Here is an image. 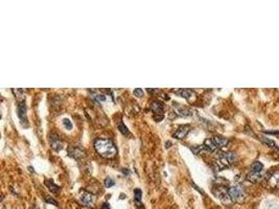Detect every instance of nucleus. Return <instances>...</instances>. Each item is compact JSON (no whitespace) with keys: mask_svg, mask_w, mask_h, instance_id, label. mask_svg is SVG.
<instances>
[{"mask_svg":"<svg viewBox=\"0 0 279 209\" xmlns=\"http://www.w3.org/2000/svg\"><path fill=\"white\" fill-rule=\"evenodd\" d=\"M26 110L27 109H26V104L24 101L19 103V104H18V116L22 121L26 118Z\"/></svg>","mask_w":279,"mask_h":209,"instance_id":"nucleus-12","label":"nucleus"},{"mask_svg":"<svg viewBox=\"0 0 279 209\" xmlns=\"http://www.w3.org/2000/svg\"><path fill=\"white\" fill-rule=\"evenodd\" d=\"M45 201H46L47 203H49V204L58 206V202H56V200H53L52 198H49V197H45Z\"/></svg>","mask_w":279,"mask_h":209,"instance_id":"nucleus-27","label":"nucleus"},{"mask_svg":"<svg viewBox=\"0 0 279 209\" xmlns=\"http://www.w3.org/2000/svg\"><path fill=\"white\" fill-rule=\"evenodd\" d=\"M174 92H176L177 94H179V95H181L182 97H184L185 100H190L191 98H193V96L194 95V93L191 90H189V89H181V90H179V91H174Z\"/></svg>","mask_w":279,"mask_h":209,"instance_id":"nucleus-14","label":"nucleus"},{"mask_svg":"<svg viewBox=\"0 0 279 209\" xmlns=\"http://www.w3.org/2000/svg\"><path fill=\"white\" fill-rule=\"evenodd\" d=\"M13 93L20 103L24 101V90H22V89H13Z\"/></svg>","mask_w":279,"mask_h":209,"instance_id":"nucleus-19","label":"nucleus"},{"mask_svg":"<svg viewBox=\"0 0 279 209\" xmlns=\"http://www.w3.org/2000/svg\"><path fill=\"white\" fill-rule=\"evenodd\" d=\"M94 201H95V198H94V196H93L92 193L83 192L82 196H81V202H82L84 205L89 206V207L93 206V204H94Z\"/></svg>","mask_w":279,"mask_h":209,"instance_id":"nucleus-7","label":"nucleus"},{"mask_svg":"<svg viewBox=\"0 0 279 209\" xmlns=\"http://www.w3.org/2000/svg\"><path fill=\"white\" fill-rule=\"evenodd\" d=\"M262 141L263 142V143H266L267 145L268 146H270V148H276V143L273 141L272 139H270V138H267V137H265V136H262Z\"/></svg>","mask_w":279,"mask_h":209,"instance_id":"nucleus-22","label":"nucleus"},{"mask_svg":"<svg viewBox=\"0 0 279 209\" xmlns=\"http://www.w3.org/2000/svg\"><path fill=\"white\" fill-rule=\"evenodd\" d=\"M45 184H46V186L49 188V190L51 192L58 193L60 192V187L56 184L53 183L51 180H45Z\"/></svg>","mask_w":279,"mask_h":209,"instance_id":"nucleus-17","label":"nucleus"},{"mask_svg":"<svg viewBox=\"0 0 279 209\" xmlns=\"http://www.w3.org/2000/svg\"><path fill=\"white\" fill-rule=\"evenodd\" d=\"M203 145H204V148H205V150L210 151V152L217 151V148H218V146L215 145V143L213 142V140L210 139V138L206 139L205 141H204V144Z\"/></svg>","mask_w":279,"mask_h":209,"instance_id":"nucleus-15","label":"nucleus"},{"mask_svg":"<svg viewBox=\"0 0 279 209\" xmlns=\"http://www.w3.org/2000/svg\"><path fill=\"white\" fill-rule=\"evenodd\" d=\"M133 93H134L135 96H137V97H142L143 96V90L141 88H136L133 91Z\"/></svg>","mask_w":279,"mask_h":209,"instance_id":"nucleus-26","label":"nucleus"},{"mask_svg":"<svg viewBox=\"0 0 279 209\" xmlns=\"http://www.w3.org/2000/svg\"><path fill=\"white\" fill-rule=\"evenodd\" d=\"M122 173H124V174L129 175V174H130V171H129V169H122Z\"/></svg>","mask_w":279,"mask_h":209,"instance_id":"nucleus-31","label":"nucleus"},{"mask_svg":"<svg viewBox=\"0 0 279 209\" xmlns=\"http://www.w3.org/2000/svg\"><path fill=\"white\" fill-rule=\"evenodd\" d=\"M263 179V175L262 172L260 173H255V172H251L250 174L247 176V180H249L250 182H253V183H257V182H260Z\"/></svg>","mask_w":279,"mask_h":209,"instance_id":"nucleus-10","label":"nucleus"},{"mask_svg":"<svg viewBox=\"0 0 279 209\" xmlns=\"http://www.w3.org/2000/svg\"><path fill=\"white\" fill-rule=\"evenodd\" d=\"M190 131V125L189 124H183L177 129V131L173 134V137H175L177 139H183L187 136V134Z\"/></svg>","mask_w":279,"mask_h":209,"instance_id":"nucleus-4","label":"nucleus"},{"mask_svg":"<svg viewBox=\"0 0 279 209\" xmlns=\"http://www.w3.org/2000/svg\"><path fill=\"white\" fill-rule=\"evenodd\" d=\"M193 186L194 188H196V189L198 190V192H202V193H203V190H201V189H200V188H199V187H198V186H197V185H196V184H194V183H193Z\"/></svg>","mask_w":279,"mask_h":209,"instance_id":"nucleus-30","label":"nucleus"},{"mask_svg":"<svg viewBox=\"0 0 279 209\" xmlns=\"http://www.w3.org/2000/svg\"><path fill=\"white\" fill-rule=\"evenodd\" d=\"M218 157L220 159L221 162L224 165H228V164H232L236 160V156L233 152H218Z\"/></svg>","mask_w":279,"mask_h":209,"instance_id":"nucleus-3","label":"nucleus"},{"mask_svg":"<svg viewBox=\"0 0 279 209\" xmlns=\"http://www.w3.org/2000/svg\"><path fill=\"white\" fill-rule=\"evenodd\" d=\"M165 145H166V148H170V145H172V142H170V141H166Z\"/></svg>","mask_w":279,"mask_h":209,"instance_id":"nucleus-32","label":"nucleus"},{"mask_svg":"<svg viewBox=\"0 0 279 209\" xmlns=\"http://www.w3.org/2000/svg\"><path fill=\"white\" fill-rule=\"evenodd\" d=\"M229 197L230 200L234 203H241L245 199V192L242 185L235 184L229 188Z\"/></svg>","mask_w":279,"mask_h":209,"instance_id":"nucleus-2","label":"nucleus"},{"mask_svg":"<svg viewBox=\"0 0 279 209\" xmlns=\"http://www.w3.org/2000/svg\"><path fill=\"white\" fill-rule=\"evenodd\" d=\"M163 118H164V115H163V114L160 115V116H158V115H155V116H154V119H155L156 121H161Z\"/></svg>","mask_w":279,"mask_h":209,"instance_id":"nucleus-28","label":"nucleus"},{"mask_svg":"<svg viewBox=\"0 0 279 209\" xmlns=\"http://www.w3.org/2000/svg\"><path fill=\"white\" fill-rule=\"evenodd\" d=\"M93 100H97V101H105L106 100V96L104 94H100V93H93L92 94Z\"/></svg>","mask_w":279,"mask_h":209,"instance_id":"nucleus-23","label":"nucleus"},{"mask_svg":"<svg viewBox=\"0 0 279 209\" xmlns=\"http://www.w3.org/2000/svg\"><path fill=\"white\" fill-rule=\"evenodd\" d=\"M94 148L101 157L104 158H114L117 154V148L112 140L97 138L94 141Z\"/></svg>","mask_w":279,"mask_h":209,"instance_id":"nucleus-1","label":"nucleus"},{"mask_svg":"<svg viewBox=\"0 0 279 209\" xmlns=\"http://www.w3.org/2000/svg\"><path fill=\"white\" fill-rule=\"evenodd\" d=\"M269 184L272 187H279V172H275L268 179Z\"/></svg>","mask_w":279,"mask_h":209,"instance_id":"nucleus-13","label":"nucleus"},{"mask_svg":"<svg viewBox=\"0 0 279 209\" xmlns=\"http://www.w3.org/2000/svg\"><path fill=\"white\" fill-rule=\"evenodd\" d=\"M213 193L215 197L218 199H221L222 201H226L227 199H230L229 197V190L227 189L225 186H218L213 189Z\"/></svg>","mask_w":279,"mask_h":209,"instance_id":"nucleus-5","label":"nucleus"},{"mask_svg":"<svg viewBox=\"0 0 279 209\" xmlns=\"http://www.w3.org/2000/svg\"><path fill=\"white\" fill-rule=\"evenodd\" d=\"M101 209H110V204L109 203H104L101 206Z\"/></svg>","mask_w":279,"mask_h":209,"instance_id":"nucleus-29","label":"nucleus"},{"mask_svg":"<svg viewBox=\"0 0 279 209\" xmlns=\"http://www.w3.org/2000/svg\"><path fill=\"white\" fill-rule=\"evenodd\" d=\"M63 124L65 125V128L67 130H71V129H72V124H71V121L69 120L68 118H64V119H63Z\"/></svg>","mask_w":279,"mask_h":209,"instance_id":"nucleus-25","label":"nucleus"},{"mask_svg":"<svg viewBox=\"0 0 279 209\" xmlns=\"http://www.w3.org/2000/svg\"><path fill=\"white\" fill-rule=\"evenodd\" d=\"M163 109H164V106L163 104L161 103V101L159 100H154L151 103V110L154 113H156V114H160L162 115V112H163Z\"/></svg>","mask_w":279,"mask_h":209,"instance_id":"nucleus-9","label":"nucleus"},{"mask_svg":"<svg viewBox=\"0 0 279 209\" xmlns=\"http://www.w3.org/2000/svg\"><path fill=\"white\" fill-rule=\"evenodd\" d=\"M68 154L70 157L76 158V159H80V158H82L84 155H85L84 151L81 150L79 148H76V146H70V148H68Z\"/></svg>","mask_w":279,"mask_h":209,"instance_id":"nucleus-8","label":"nucleus"},{"mask_svg":"<svg viewBox=\"0 0 279 209\" xmlns=\"http://www.w3.org/2000/svg\"><path fill=\"white\" fill-rule=\"evenodd\" d=\"M114 184H115V181H114L112 178H110V177L106 178V180H105V186H106L107 188L112 187Z\"/></svg>","mask_w":279,"mask_h":209,"instance_id":"nucleus-24","label":"nucleus"},{"mask_svg":"<svg viewBox=\"0 0 279 209\" xmlns=\"http://www.w3.org/2000/svg\"><path fill=\"white\" fill-rule=\"evenodd\" d=\"M262 168H263V164L262 162H259V161H255L251 165V171L255 173L262 172Z\"/></svg>","mask_w":279,"mask_h":209,"instance_id":"nucleus-18","label":"nucleus"},{"mask_svg":"<svg viewBox=\"0 0 279 209\" xmlns=\"http://www.w3.org/2000/svg\"><path fill=\"white\" fill-rule=\"evenodd\" d=\"M49 141H50V145L52 146V148L55 151L60 152L63 148V142L61 141L60 137L56 133H51L49 135Z\"/></svg>","mask_w":279,"mask_h":209,"instance_id":"nucleus-6","label":"nucleus"},{"mask_svg":"<svg viewBox=\"0 0 279 209\" xmlns=\"http://www.w3.org/2000/svg\"><path fill=\"white\" fill-rule=\"evenodd\" d=\"M141 198H142V192L139 189V188H136V189L134 190V200H135V202H136L137 206L141 205V203H140Z\"/></svg>","mask_w":279,"mask_h":209,"instance_id":"nucleus-20","label":"nucleus"},{"mask_svg":"<svg viewBox=\"0 0 279 209\" xmlns=\"http://www.w3.org/2000/svg\"><path fill=\"white\" fill-rule=\"evenodd\" d=\"M28 169H29V171H31V173H34V172H35V169L32 168V166H29V167H28Z\"/></svg>","mask_w":279,"mask_h":209,"instance_id":"nucleus-33","label":"nucleus"},{"mask_svg":"<svg viewBox=\"0 0 279 209\" xmlns=\"http://www.w3.org/2000/svg\"><path fill=\"white\" fill-rule=\"evenodd\" d=\"M175 104V107L177 108V111H178V113L180 115L182 116H188V115H191V111L189 109L187 108H184V107L180 106V104Z\"/></svg>","mask_w":279,"mask_h":209,"instance_id":"nucleus-16","label":"nucleus"},{"mask_svg":"<svg viewBox=\"0 0 279 209\" xmlns=\"http://www.w3.org/2000/svg\"><path fill=\"white\" fill-rule=\"evenodd\" d=\"M117 128H118V130L120 131V133L121 134H124V135H129V134H130V131H129V129L127 127H125V125L122 124V122L120 121V122H118V124H117Z\"/></svg>","mask_w":279,"mask_h":209,"instance_id":"nucleus-21","label":"nucleus"},{"mask_svg":"<svg viewBox=\"0 0 279 209\" xmlns=\"http://www.w3.org/2000/svg\"><path fill=\"white\" fill-rule=\"evenodd\" d=\"M212 140H213V142L215 143V145L218 148H224V146H226L229 143V140L226 137H223V136H215L213 137Z\"/></svg>","mask_w":279,"mask_h":209,"instance_id":"nucleus-11","label":"nucleus"}]
</instances>
